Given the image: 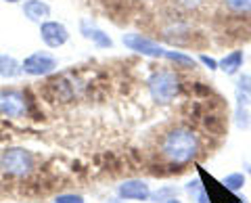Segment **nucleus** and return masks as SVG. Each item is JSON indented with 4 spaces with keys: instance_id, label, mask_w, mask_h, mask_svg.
Here are the masks:
<instances>
[{
    "instance_id": "15",
    "label": "nucleus",
    "mask_w": 251,
    "mask_h": 203,
    "mask_svg": "<svg viewBox=\"0 0 251 203\" xmlns=\"http://www.w3.org/2000/svg\"><path fill=\"white\" fill-rule=\"evenodd\" d=\"M232 122H234V128H237V130H247V128L251 126V113H249V107L234 105Z\"/></svg>"
},
{
    "instance_id": "14",
    "label": "nucleus",
    "mask_w": 251,
    "mask_h": 203,
    "mask_svg": "<svg viewBox=\"0 0 251 203\" xmlns=\"http://www.w3.org/2000/svg\"><path fill=\"white\" fill-rule=\"evenodd\" d=\"M220 184H222V189L226 193H241L243 189H245L247 184V176L245 172H230V174H226L222 180H220Z\"/></svg>"
},
{
    "instance_id": "9",
    "label": "nucleus",
    "mask_w": 251,
    "mask_h": 203,
    "mask_svg": "<svg viewBox=\"0 0 251 203\" xmlns=\"http://www.w3.org/2000/svg\"><path fill=\"white\" fill-rule=\"evenodd\" d=\"M21 11L25 15V19L31 21V23H38L40 25L42 21H46L50 17V4L46 0H23L21 2Z\"/></svg>"
},
{
    "instance_id": "22",
    "label": "nucleus",
    "mask_w": 251,
    "mask_h": 203,
    "mask_svg": "<svg viewBox=\"0 0 251 203\" xmlns=\"http://www.w3.org/2000/svg\"><path fill=\"white\" fill-rule=\"evenodd\" d=\"M195 203H211V197H209V191L207 189H203V191H199L197 195H195V199H193Z\"/></svg>"
},
{
    "instance_id": "13",
    "label": "nucleus",
    "mask_w": 251,
    "mask_h": 203,
    "mask_svg": "<svg viewBox=\"0 0 251 203\" xmlns=\"http://www.w3.org/2000/svg\"><path fill=\"white\" fill-rule=\"evenodd\" d=\"M23 74L21 69V61L15 59L9 52H0V77L2 80H15Z\"/></svg>"
},
{
    "instance_id": "4",
    "label": "nucleus",
    "mask_w": 251,
    "mask_h": 203,
    "mask_svg": "<svg viewBox=\"0 0 251 203\" xmlns=\"http://www.w3.org/2000/svg\"><path fill=\"white\" fill-rule=\"evenodd\" d=\"M36 168L34 153L25 147H9L0 153V172L13 178H25Z\"/></svg>"
},
{
    "instance_id": "11",
    "label": "nucleus",
    "mask_w": 251,
    "mask_h": 203,
    "mask_svg": "<svg viewBox=\"0 0 251 203\" xmlns=\"http://www.w3.org/2000/svg\"><path fill=\"white\" fill-rule=\"evenodd\" d=\"M243 63H245V52L237 49V51L226 52L224 57L218 61V69L226 76H239L243 69Z\"/></svg>"
},
{
    "instance_id": "5",
    "label": "nucleus",
    "mask_w": 251,
    "mask_h": 203,
    "mask_svg": "<svg viewBox=\"0 0 251 203\" xmlns=\"http://www.w3.org/2000/svg\"><path fill=\"white\" fill-rule=\"evenodd\" d=\"M21 69L31 77H46L59 69V59L49 51H36L21 61Z\"/></svg>"
},
{
    "instance_id": "18",
    "label": "nucleus",
    "mask_w": 251,
    "mask_h": 203,
    "mask_svg": "<svg viewBox=\"0 0 251 203\" xmlns=\"http://www.w3.org/2000/svg\"><path fill=\"white\" fill-rule=\"evenodd\" d=\"M203 189H205V184L201 182V178H199V176H195V178H191V180L184 184V189H182V191H184L191 199H195V195H197L199 191H203Z\"/></svg>"
},
{
    "instance_id": "21",
    "label": "nucleus",
    "mask_w": 251,
    "mask_h": 203,
    "mask_svg": "<svg viewBox=\"0 0 251 203\" xmlns=\"http://www.w3.org/2000/svg\"><path fill=\"white\" fill-rule=\"evenodd\" d=\"M199 63L205 65V69H209V72H218V61L209 54H199Z\"/></svg>"
},
{
    "instance_id": "8",
    "label": "nucleus",
    "mask_w": 251,
    "mask_h": 203,
    "mask_svg": "<svg viewBox=\"0 0 251 203\" xmlns=\"http://www.w3.org/2000/svg\"><path fill=\"white\" fill-rule=\"evenodd\" d=\"M40 40L49 46V49H61L69 42V29L65 23L46 19L40 23Z\"/></svg>"
},
{
    "instance_id": "7",
    "label": "nucleus",
    "mask_w": 251,
    "mask_h": 203,
    "mask_svg": "<svg viewBox=\"0 0 251 203\" xmlns=\"http://www.w3.org/2000/svg\"><path fill=\"white\" fill-rule=\"evenodd\" d=\"M115 195L124 201H149L151 199V184L147 180H140V178H128V180H122L115 186Z\"/></svg>"
},
{
    "instance_id": "26",
    "label": "nucleus",
    "mask_w": 251,
    "mask_h": 203,
    "mask_svg": "<svg viewBox=\"0 0 251 203\" xmlns=\"http://www.w3.org/2000/svg\"><path fill=\"white\" fill-rule=\"evenodd\" d=\"M166 203H184V201L178 199V197H174V199H170V201H166Z\"/></svg>"
},
{
    "instance_id": "19",
    "label": "nucleus",
    "mask_w": 251,
    "mask_h": 203,
    "mask_svg": "<svg viewBox=\"0 0 251 203\" xmlns=\"http://www.w3.org/2000/svg\"><path fill=\"white\" fill-rule=\"evenodd\" d=\"M52 203H86V199L77 193H61V195L54 197Z\"/></svg>"
},
{
    "instance_id": "1",
    "label": "nucleus",
    "mask_w": 251,
    "mask_h": 203,
    "mask_svg": "<svg viewBox=\"0 0 251 203\" xmlns=\"http://www.w3.org/2000/svg\"><path fill=\"white\" fill-rule=\"evenodd\" d=\"M159 153L170 166H188V163L197 161L201 155V136L199 132L191 126H172L163 132Z\"/></svg>"
},
{
    "instance_id": "17",
    "label": "nucleus",
    "mask_w": 251,
    "mask_h": 203,
    "mask_svg": "<svg viewBox=\"0 0 251 203\" xmlns=\"http://www.w3.org/2000/svg\"><path fill=\"white\" fill-rule=\"evenodd\" d=\"M222 4L234 15H249L251 13V0H222Z\"/></svg>"
},
{
    "instance_id": "16",
    "label": "nucleus",
    "mask_w": 251,
    "mask_h": 203,
    "mask_svg": "<svg viewBox=\"0 0 251 203\" xmlns=\"http://www.w3.org/2000/svg\"><path fill=\"white\" fill-rule=\"evenodd\" d=\"M174 197H178V189L176 186H170V184H161L159 189H155V191H151V203H166V201H170V199H174Z\"/></svg>"
},
{
    "instance_id": "25",
    "label": "nucleus",
    "mask_w": 251,
    "mask_h": 203,
    "mask_svg": "<svg viewBox=\"0 0 251 203\" xmlns=\"http://www.w3.org/2000/svg\"><path fill=\"white\" fill-rule=\"evenodd\" d=\"M2 2H6V4H21L23 0H2Z\"/></svg>"
},
{
    "instance_id": "6",
    "label": "nucleus",
    "mask_w": 251,
    "mask_h": 203,
    "mask_svg": "<svg viewBox=\"0 0 251 203\" xmlns=\"http://www.w3.org/2000/svg\"><path fill=\"white\" fill-rule=\"evenodd\" d=\"M27 97L17 88H2L0 90V115L9 120H21L27 115Z\"/></svg>"
},
{
    "instance_id": "20",
    "label": "nucleus",
    "mask_w": 251,
    "mask_h": 203,
    "mask_svg": "<svg viewBox=\"0 0 251 203\" xmlns=\"http://www.w3.org/2000/svg\"><path fill=\"white\" fill-rule=\"evenodd\" d=\"M174 2L184 11H195V9H199V6L203 4V0H174Z\"/></svg>"
},
{
    "instance_id": "3",
    "label": "nucleus",
    "mask_w": 251,
    "mask_h": 203,
    "mask_svg": "<svg viewBox=\"0 0 251 203\" xmlns=\"http://www.w3.org/2000/svg\"><path fill=\"white\" fill-rule=\"evenodd\" d=\"M147 90L153 103L170 105L178 99L180 90H182V82H180V76L172 69H157L147 77Z\"/></svg>"
},
{
    "instance_id": "12",
    "label": "nucleus",
    "mask_w": 251,
    "mask_h": 203,
    "mask_svg": "<svg viewBox=\"0 0 251 203\" xmlns=\"http://www.w3.org/2000/svg\"><path fill=\"white\" fill-rule=\"evenodd\" d=\"M234 105L251 107V74H239L234 82Z\"/></svg>"
},
{
    "instance_id": "23",
    "label": "nucleus",
    "mask_w": 251,
    "mask_h": 203,
    "mask_svg": "<svg viewBox=\"0 0 251 203\" xmlns=\"http://www.w3.org/2000/svg\"><path fill=\"white\" fill-rule=\"evenodd\" d=\"M243 172H245L247 178H251V163H243Z\"/></svg>"
},
{
    "instance_id": "10",
    "label": "nucleus",
    "mask_w": 251,
    "mask_h": 203,
    "mask_svg": "<svg viewBox=\"0 0 251 203\" xmlns=\"http://www.w3.org/2000/svg\"><path fill=\"white\" fill-rule=\"evenodd\" d=\"M80 34L86 38L88 42H92L97 49H111L113 46V40H111V36L105 34L100 27H97L92 21L88 19H82L80 21Z\"/></svg>"
},
{
    "instance_id": "2",
    "label": "nucleus",
    "mask_w": 251,
    "mask_h": 203,
    "mask_svg": "<svg viewBox=\"0 0 251 203\" xmlns=\"http://www.w3.org/2000/svg\"><path fill=\"white\" fill-rule=\"evenodd\" d=\"M122 44H124L128 51H134V52H138V54H143V57L170 61V63H174L176 67H186V69H191V67L197 65V61H195L191 54H186V52H182V51L166 49V46H161L159 42H155V40H151V38H147V36L138 34V32L124 34V36H122Z\"/></svg>"
},
{
    "instance_id": "24",
    "label": "nucleus",
    "mask_w": 251,
    "mask_h": 203,
    "mask_svg": "<svg viewBox=\"0 0 251 203\" xmlns=\"http://www.w3.org/2000/svg\"><path fill=\"white\" fill-rule=\"evenodd\" d=\"M107 203H128V201H124V199H120V197H113V199H109Z\"/></svg>"
}]
</instances>
